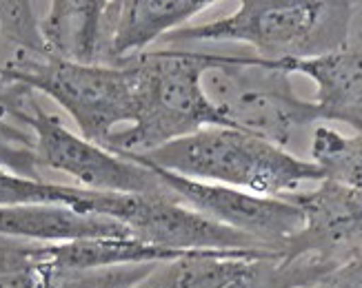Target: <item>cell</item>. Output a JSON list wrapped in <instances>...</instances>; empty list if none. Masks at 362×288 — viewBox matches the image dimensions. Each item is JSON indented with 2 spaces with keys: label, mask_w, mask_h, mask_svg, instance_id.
Wrapping results in <instances>:
<instances>
[{
  "label": "cell",
  "mask_w": 362,
  "mask_h": 288,
  "mask_svg": "<svg viewBox=\"0 0 362 288\" xmlns=\"http://www.w3.org/2000/svg\"><path fill=\"white\" fill-rule=\"evenodd\" d=\"M129 160L187 180L231 186L264 198H287L325 180L309 160L233 126H207Z\"/></svg>",
  "instance_id": "6da1fadb"
},
{
  "label": "cell",
  "mask_w": 362,
  "mask_h": 288,
  "mask_svg": "<svg viewBox=\"0 0 362 288\" xmlns=\"http://www.w3.org/2000/svg\"><path fill=\"white\" fill-rule=\"evenodd\" d=\"M218 54L156 49L127 60L134 78V122L109 138L122 157H140L207 126H227L202 87V76Z\"/></svg>",
  "instance_id": "7a4b0ae2"
},
{
  "label": "cell",
  "mask_w": 362,
  "mask_h": 288,
  "mask_svg": "<svg viewBox=\"0 0 362 288\" xmlns=\"http://www.w3.org/2000/svg\"><path fill=\"white\" fill-rule=\"evenodd\" d=\"M354 13L356 3L243 0L225 18L187 25L163 42H240L262 60H305L347 47Z\"/></svg>",
  "instance_id": "3957f363"
},
{
  "label": "cell",
  "mask_w": 362,
  "mask_h": 288,
  "mask_svg": "<svg viewBox=\"0 0 362 288\" xmlns=\"http://www.w3.org/2000/svg\"><path fill=\"white\" fill-rule=\"evenodd\" d=\"M202 87L227 126L254 133L291 151L322 116L313 100L298 95L291 73L254 54H218Z\"/></svg>",
  "instance_id": "277c9868"
},
{
  "label": "cell",
  "mask_w": 362,
  "mask_h": 288,
  "mask_svg": "<svg viewBox=\"0 0 362 288\" xmlns=\"http://www.w3.org/2000/svg\"><path fill=\"white\" fill-rule=\"evenodd\" d=\"M13 80L54 100L81 136L98 147H107L109 138L134 122V78L127 65H76L47 58Z\"/></svg>",
  "instance_id": "5b68a950"
},
{
  "label": "cell",
  "mask_w": 362,
  "mask_h": 288,
  "mask_svg": "<svg viewBox=\"0 0 362 288\" xmlns=\"http://www.w3.org/2000/svg\"><path fill=\"white\" fill-rule=\"evenodd\" d=\"M31 131L38 167L65 173L81 188L116 196L176 198L153 169L85 140L45 109L31 122Z\"/></svg>",
  "instance_id": "8992f818"
},
{
  "label": "cell",
  "mask_w": 362,
  "mask_h": 288,
  "mask_svg": "<svg viewBox=\"0 0 362 288\" xmlns=\"http://www.w3.org/2000/svg\"><path fill=\"white\" fill-rule=\"evenodd\" d=\"M303 211V227L280 255L303 268L307 286L362 253V191L318 182L287 196Z\"/></svg>",
  "instance_id": "52a82bcc"
},
{
  "label": "cell",
  "mask_w": 362,
  "mask_h": 288,
  "mask_svg": "<svg viewBox=\"0 0 362 288\" xmlns=\"http://www.w3.org/2000/svg\"><path fill=\"white\" fill-rule=\"evenodd\" d=\"M165 186L185 206L207 220L240 233L267 251L282 253L289 239L303 227V211L289 198H264L249 191L187 180L158 171Z\"/></svg>",
  "instance_id": "ba28073f"
},
{
  "label": "cell",
  "mask_w": 362,
  "mask_h": 288,
  "mask_svg": "<svg viewBox=\"0 0 362 288\" xmlns=\"http://www.w3.org/2000/svg\"><path fill=\"white\" fill-rule=\"evenodd\" d=\"M269 251H187L156 262L132 288H278Z\"/></svg>",
  "instance_id": "9c48e42d"
},
{
  "label": "cell",
  "mask_w": 362,
  "mask_h": 288,
  "mask_svg": "<svg viewBox=\"0 0 362 288\" xmlns=\"http://www.w3.org/2000/svg\"><path fill=\"white\" fill-rule=\"evenodd\" d=\"M211 0H124L107 3V36L103 65L122 67L124 62L147 54L156 40L174 34L207 11Z\"/></svg>",
  "instance_id": "30bf717a"
},
{
  "label": "cell",
  "mask_w": 362,
  "mask_h": 288,
  "mask_svg": "<svg viewBox=\"0 0 362 288\" xmlns=\"http://www.w3.org/2000/svg\"><path fill=\"white\" fill-rule=\"evenodd\" d=\"M118 237L134 235L122 222L107 215L83 213L62 204L0 206V239H7V242L58 246Z\"/></svg>",
  "instance_id": "8fae6325"
},
{
  "label": "cell",
  "mask_w": 362,
  "mask_h": 288,
  "mask_svg": "<svg viewBox=\"0 0 362 288\" xmlns=\"http://www.w3.org/2000/svg\"><path fill=\"white\" fill-rule=\"evenodd\" d=\"M40 34L52 58L103 65L107 3H49L40 13Z\"/></svg>",
  "instance_id": "7c38bea8"
},
{
  "label": "cell",
  "mask_w": 362,
  "mask_h": 288,
  "mask_svg": "<svg viewBox=\"0 0 362 288\" xmlns=\"http://www.w3.org/2000/svg\"><path fill=\"white\" fill-rule=\"evenodd\" d=\"M309 162H313L327 182L362 191V133L344 136L316 124L309 133Z\"/></svg>",
  "instance_id": "4fadbf2b"
},
{
  "label": "cell",
  "mask_w": 362,
  "mask_h": 288,
  "mask_svg": "<svg viewBox=\"0 0 362 288\" xmlns=\"http://www.w3.org/2000/svg\"><path fill=\"white\" fill-rule=\"evenodd\" d=\"M305 288H362V253Z\"/></svg>",
  "instance_id": "5bb4252c"
},
{
  "label": "cell",
  "mask_w": 362,
  "mask_h": 288,
  "mask_svg": "<svg viewBox=\"0 0 362 288\" xmlns=\"http://www.w3.org/2000/svg\"><path fill=\"white\" fill-rule=\"evenodd\" d=\"M0 171H3V169H0Z\"/></svg>",
  "instance_id": "9a60e30c"
}]
</instances>
